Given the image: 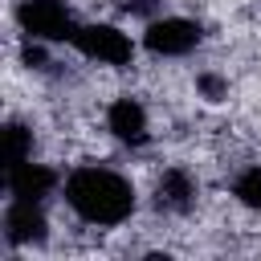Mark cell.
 Returning a JSON list of instances; mask_svg holds the SVG:
<instances>
[{"label": "cell", "mask_w": 261, "mask_h": 261, "mask_svg": "<svg viewBox=\"0 0 261 261\" xmlns=\"http://www.w3.org/2000/svg\"><path fill=\"white\" fill-rule=\"evenodd\" d=\"M61 204L86 228H122L139 212V188L110 163H73L61 179Z\"/></svg>", "instance_id": "6da1fadb"}, {"label": "cell", "mask_w": 261, "mask_h": 261, "mask_svg": "<svg viewBox=\"0 0 261 261\" xmlns=\"http://www.w3.org/2000/svg\"><path fill=\"white\" fill-rule=\"evenodd\" d=\"M69 49H73L82 61H90V65H98V69H110V73L130 69V65H135V53H139L135 37L122 33V29L110 24V20H82L77 33H73V41H69Z\"/></svg>", "instance_id": "7a4b0ae2"}, {"label": "cell", "mask_w": 261, "mask_h": 261, "mask_svg": "<svg viewBox=\"0 0 261 261\" xmlns=\"http://www.w3.org/2000/svg\"><path fill=\"white\" fill-rule=\"evenodd\" d=\"M16 29L29 41H45V45H69L77 33V16L65 0H16Z\"/></svg>", "instance_id": "3957f363"}, {"label": "cell", "mask_w": 261, "mask_h": 261, "mask_svg": "<svg viewBox=\"0 0 261 261\" xmlns=\"http://www.w3.org/2000/svg\"><path fill=\"white\" fill-rule=\"evenodd\" d=\"M139 45L151 61H179L204 45V24L196 16H155L147 20Z\"/></svg>", "instance_id": "277c9868"}, {"label": "cell", "mask_w": 261, "mask_h": 261, "mask_svg": "<svg viewBox=\"0 0 261 261\" xmlns=\"http://www.w3.org/2000/svg\"><path fill=\"white\" fill-rule=\"evenodd\" d=\"M151 208L159 216H192L200 208V175L192 163H159L151 179Z\"/></svg>", "instance_id": "5b68a950"}, {"label": "cell", "mask_w": 261, "mask_h": 261, "mask_svg": "<svg viewBox=\"0 0 261 261\" xmlns=\"http://www.w3.org/2000/svg\"><path fill=\"white\" fill-rule=\"evenodd\" d=\"M102 126L106 135L118 143V147H130V151H143L151 139H155V122H151V106L139 98V94H114L102 110Z\"/></svg>", "instance_id": "8992f818"}, {"label": "cell", "mask_w": 261, "mask_h": 261, "mask_svg": "<svg viewBox=\"0 0 261 261\" xmlns=\"http://www.w3.org/2000/svg\"><path fill=\"white\" fill-rule=\"evenodd\" d=\"M49 237H53V228H49L45 204L41 200H16V196H8V208H4V245L8 249H41Z\"/></svg>", "instance_id": "52a82bcc"}, {"label": "cell", "mask_w": 261, "mask_h": 261, "mask_svg": "<svg viewBox=\"0 0 261 261\" xmlns=\"http://www.w3.org/2000/svg\"><path fill=\"white\" fill-rule=\"evenodd\" d=\"M61 179L65 175L53 163H41V159H24V163H16V167L4 171L8 196H16V200H41V204H49V196L61 192Z\"/></svg>", "instance_id": "ba28073f"}, {"label": "cell", "mask_w": 261, "mask_h": 261, "mask_svg": "<svg viewBox=\"0 0 261 261\" xmlns=\"http://www.w3.org/2000/svg\"><path fill=\"white\" fill-rule=\"evenodd\" d=\"M232 204L249 216H261V163H245L232 179H228Z\"/></svg>", "instance_id": "9c48e42d"}, {"label": "cell", "mask_w": 261, "mask_h": 261, "mask_svg": "<svg viewBox=\"0 0 261 261\" xmlns=\"http://www.w3.org/2000/svg\"><path fill=\"white\" fill-rule=\"evenodd\" d=\"M33 147H37L33 126L20 122V118H8L4 122V171L16 167V163H24V159H33Z\"/></svg>", "instance_id": "30bf717a"}, {"label": "cell", "mask_w": 261, "mask_h": 261, "mask_svg": "<svg viewBox=\"0 0 261 261\" xmlns=\"http://www.w3.org/2000/svg\"><path fill=\"white\" fill-rule=\"evenodd\" d=\"M118 12L135 20H155L163 12V0H118Z\"/></svg>", "instance_id": "8fae6325"}]
</instances>
